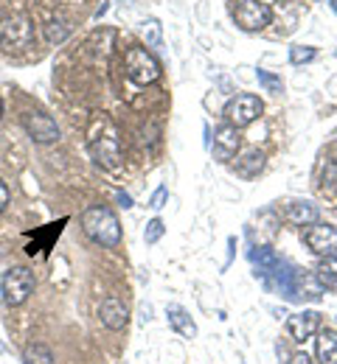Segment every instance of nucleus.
I'll return each mask as SVG.
<instances>
[{
  "mask_svg": "<svg viewBox=\"0 0 337 364\" xmlns=\"http://www.w3.org/2000/svg\"><path fill=\"white\" fill-rule=\"evenodd\" d=\"M82 230H85V235L90 241H96V244L107 247V250L118 247V241H121V222H118V216L110 208H101V205L88 208L82 213Z\"/></svg>",
  "mask_w": 337,
  "mask_h": 364,
  "instance_id": "f257e3e1",
  "label": "nucleus"
},
{
  "mask_svg": "<svg viewBox=\"0 0 337 364\" xmlns=\"http://www.w3.org/2000/svg\"><path fill=\"white\" fill-rule=\"evenodd\" d=\"M124 70L135 85H155L160 79V62L146 48H130L124 53Z\"/></svg>",
  "mask_w": 337,
  "mask_h": 364,
  "instance_id": "f03ea898",
  "label": "nucleus"
},
{
  "mask_svg": "<svg viewBox=\"0 0 337 364\" xmlns=\"http://www.w3.org/2000/svg\"><path fill=\"white\" fill-rule=\"evenodd\" d=\"M3 300L9 306H23L34 294V272L26 267H11L3 274Z\"/></svg>",
  "mask_w": 337,
  "mask_h": 364,
  "instance_id": "7ed1b4c3",
  "label": "nucleus"
},
{
  "mask_svg": "<svg viewBox=\"0 0 337 364\" xmlns=\"http://www.w3.org/2000/svg\"><path fill=\"white\" fill-rule=\"evenodd\" d=\"M234 20L242 31H261L273 20V9L261 0H237L234 6Z\"/></svg>",
  "mask_w": 337,
  "mask_h": 364,
  "instance_id": "20e7f679",
  "label": "nucleus"
},
{
  "mask_svg": "<svg viewBox=\"0 0 337 364\" xmlns=\"http://www.w3.org/2000/svg\"><path fill=\"white\" fill-rule=\"evenodd\" d=\"M0 43L6 50H23L34 43V26L23 14H11L0 23Z\"/></svg>",
  "mask_w": 337,
  "mask_h": 364,
  "instance_id": "39448f33",
  "label": "nucleus"
},
{
  "mask_svg": "<svg viewBox=\"0 0 337 364\" xmlns=\"http://www.w3.org/2000/svg\"><path fill=\"white\" fill-rule=\"evenodd\" d=\"M261 112H264V104H261V98L253 95V92H239V95H234V98L228 101V107H225V118H228V124H234L237 129L253 124Z\"/></svg>",
  "mask_w": 337,
  "mask_h": 364,
  "instance_id": "423d86ee",
  "label": "nucleus"
},
{
  "mask_svg": "<svg viewBox=\"0 0 337 364\" xmlns=\"http://www.w3.org/2000/svg\"><path fill=\"white\" fill-rule=\"evenodd\" d=\"M304 241H306V247H309L315 255H321V258H335L337 255V228L335 225H321V222L309 225V230L304 232Z\"/></svg>",
  "mask_w": 337,
  "mask_h": 364,
  "instance_id": "0eeeda50",
  "label": "nucleus"
},
{
  "mask_svg": "<svg viewBox=\"0 0 337 364\" xmlns=\"http://www.w3.org/2000/svg\"><path fill=\"white\" fill-rule=\"evenodd\" d=\"M23 127H26V132L34 137L37 143H56L59 140V127H56V121L46 115V112H26L23 115Z\"/></svg>",
  "mask_w": 337,
  "mask_h": 364,
  "instance_id": "6e6552de",
  "label": "nucleus"
},
{
  "mask_svg": "<svg viewBox=\"0 0 337 364\" xmlns=\"http://www.w3.org/2000/svg\"><path fill=\"white\" fill-rule=\"evenodd\" d=\"M239 146H242V135L234 124H225V127H219V129L214 132V157H217V160L225 163V160L237 157Z\"/></svg>",
  "mask_w": 337,
  "mask_h": 364,
  "instance_id": "1a4fd4ad",
  "label": "nucleus"
},
{
  "mask_svg": "<svg viewBox=\"0 0 337 364\" xmlns=\"http://www.w3.org/2000/svg\"><path fill=\"white\" fill-rule=\"evenodd\" d=\"M90 157L96 160V166L101 168H118L121 166V146L115 137H96L90 143Z\"/></svg>",
  "mask_w": 337,
  "mask_h": 364,
  "instance_id": "9d476101",
  "label": "nucleus"
},
{
  "mask_svg": "<svg viewBox=\"0 0 337 364\" xmlns=\"http://www.w3.org/2000/svg\"><path fill=\"white\" fill-rule=\"evenodd\" d=\"M287 331L295 342H306L309 336H315L321 331V314L318 311H298L287 317Z\"/></svg>",
  "mask_w": 337,
  "mask_h": 364,
  "instance_id": "9b49d317",
  "label": "nucleus"
},
{
  "mask_svg": "<svg viewBox=\"0 0 337 364\" xmlns=\"http://www.w3.org/2000/svg\"><path fill=\"white\" fill-rule=\"evenodd\" d=\"M98 317H101V325H104V328L121 331V328H127V322H130V309H127L124 300L107 297V300L98 306Z\"/></svg>",
  "mask_w": 337,
  "mask_h": 364,
  "instance_id": "f8f14e48",
  "label": "nucleus"
},
{
  "mask_svg": "<svg viewBox=\"0 0 337 364\" xmlns=\"http://www.w3.org/2000/svg\"><path fill=\"white\" fill-rule=\"evenodd\" d=\"M315 356H318V364H337V331H332V328L318 331Z\"/></svg>",
  "mask_w": 337,
  "mask_h": 364,
  "instance_id": "ddd939ff",
  "label": "nucleus"
},
{
  "mask_svg": "<svg viewBox=\"0 0 337 364\" xmlns=\"http://www.w3.org/2000/svg\"><path fill=\"white\" fill-rule=\"evenodd\" d=\"M287 219L298 228H309L318 222V208L312 202H292L287 205Z\"/></svg>",
  "mask_w": 337,
  "mask_h": 364,
  "instance_id": "4468645a",
  "label": "nucleus"
},
{
  "mask_svg": "<svg viewBox=\"0 0 337 364\" xmlns=\"http://www.w3.org/2000/svg\"><path fill=\"white\" fill-rule=\"evenodd\" d=\"M234 168H237V174L239 177H256L261 168H264V154L259 151V149H250V151H244L239 160L234 163Z\"/></svg>",
  "mask_w": 337,
  "mask_h": 364,
  "instance_id": "2eb2a0df",
  "label": "nucleus"
},
{
  "mask_svg": "<svg viewBox=\"0 0 337 364\" xmlns=\"http://www.w3.org/2000/svg\"><path fill=\"white\" fill-rule=\"evenodd\" d=\"M166 317H169V325H172L177 333L189 336V339H192V336H197V325H194L192 317H189V314H186L180 306H172V309L166 311Z\"/></svg>",
  "mask_w": 337,
  "mask_h": 364,
  "instance_id": "dca6fc26",
  "label": "nucleus"
},
{
  "mask_svg": "<svg viewBox=\"0 0 337 364\" xmlns=\"http://www.w3.org/2000/svg\"><path fill=\"white\" fill-rule=\"evenodd\" d=\"M315 277H318V283H321L323 289L337 291V255L335 258H323V261L318 264V269H315Z\"/></svg>",
  "mask_w": 337,
  "mask_h": 364,
  "instance_id": "f3484780",
  "label": "nucleus"
},
{
  "mask_svg": "<svg viewBox=\"0 0 337 364\" xmlns=\"http://www.w3.org/2000/svg\"><path fill=\"white\" fill-rule=\"evenodd\" d=\"M23 364H53V353H51L48 345L31 342V345H26V350H23Z\"/></svg>",
  "mask_w": 337,
  "mask_h": 364,
  "instance_id": "a211bd4d",
  "label": "nucleus"
},
{
  "mask_svg": "<svg viewBox=\"0 0 337 364\" xmlns=\"http://www.w3.org/2000/svg\"><path fill=\"white\" fill-rule=\"evenodd\" d=\"M68 34H71V28H68L62 20H51L48 26H46V37H48V43H62Z\"/></svg>",
  "mask_w": 337,
  "mask_h": 364,
  "instance_id": "6ab92c4d",
  "label": "nucleus"
},
{
  "mask_svg": "<svg viewBox=\"0 0 337 364\" xmlns=\"http://www.w3.org/2000/svg\"><path fill=\"white\" fill-rule=\"evenodd\" d=\"M289 59H292V65H304V62H312V59H315V48L295 46L292 50H289Z\"/></svg>",
  "mask_w": 337,
  "mask_h": 364,
  "instance_id": "aec40b11",
  "label": "nucleus"
},
{
  "mask_svg": "<svg viewBox=\"0 0 337 364\" xmlns=\"http://www.w3.org/2000/svg\"><path fill=\"white\" fill-rule=\"evenodd\" d=\"M160 235H163V222H160V219H152V222L146 225L144 241H146V244H155Z\"/></svg>",
  "mask_w": 337,
  "mask_h": 364,
  "instance_id": "412c9836",
  "label": "nucleus"
},
{
  "mask_svg": "<svg viewBox=\"0 0 337 364\" xmlns=\"http://www.w3.org/2000/svg\"><path fill=\"white\" fill-rule=\"evenodd\" d=\"M259 82H261V85H264V87H267L270 92H281V90H284V85H281L279 79H273L270 73H264V70H259Z\"/></svg>",
  "mask_w": 337,
  "mask_h": 364,
  "instance_id": "4be33fe9",
  "label": "nucleus"
},
{
  "mask_svg": "<svg viewBox=\"0 0 337 364\" xmlns=\"http://www.w3.org/2000/svg\"><path fill=\"white\" fill-rule=\"evenodd\" d=\"M163 202H166V188H157V191L152 193V202H149V208L160 210V208H163Z\"/></svg>",
  "mask_w": 337,
  "mask_h": 364,
  "instance_id": "5701e85b",
  "label": "nucleus"
},
{
  "mask_svg": "<svg viewBox=\"0 0 337 364\" xmlns=\"http://www.w3.org/2000/svg\"><path fill=\"white\" fill-rule=\"evenodd\" d=\"M9 199H11V193H9V185L0 180V213L6 210V205H9Z\"/></svg>",
  "mask_w": 337,
  "mask_h": 364,
  "instance_id": "b1692460",
  "label": "nucleus"
},
{
  "mask_svg": "<svg viewBox=\"0 0 337 364\" xmlns=\"http://www.w3.org/2000/svg\"><path fill=\"white\" fill-rule=\"evenodd\" d=\"M287 364H312V359H309L306 353H292Z\"/></svg>",
  "mask_w": 337,
  "mask_h": 364,
  "instance_id": "393cba45",
  "label": "nucleus"
},
{
  "mask_svg": "<svg viewBox=\"0 0 337 364\" xmlns=\"http://www.w3.org/2000/svg\"><path fill=\"white\" fill-rule=\"evenodd\" d=\"M0 118H3V98H0Z\"/></svg>",
  "mask_w": 337,
  "mask_h": 364,
  "instance_id": "a878e982",
  "label": "nucleus"
},
{
  "mask_svg": "<svg viewBox=\"0 0 337 364\" xmlns=\"http://www.w3.org/2000/svg\"><path fill=\"white\" fill-rule=\"evenodd\" d=\"M332 3H335V11H337V0H332Z\"/></svg>",
  "mask_w": 337,
  "mask_h": 364,
  "instance_id": "bb28decb",
  "label": "nucleus"
}]
</instances>
